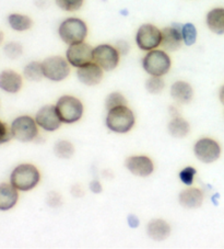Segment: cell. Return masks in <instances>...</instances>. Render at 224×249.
<instances>
[{
	"label": "cell",
	"mask_w": 224,
	"mask_h": 249,
	"mask_svg": "<svg viewBox=\"0 0 224 249\" xmlns=\"http://www.w3.org/2000/svg\"><path fill=\"white\" fill-rule=\"evenodd\" d=\"M89 28L85 21L78 17H69L60 22L58 36L64 44L72 45L84 42L88 37Z\"/></svg>",
	"instance_id": "6da1fadb"
},
{
	"label": "cell",
	"mask_w": 224,
	"mask_h": 249,
	"mask_svg": "<svg viewBox=\"0 0 224 249\" xmlns=\"http://www.w3.org/2000/svg\"><path fill=\"white\" fill-rule=\"evenodd\" d=\"M141 64L146 74L163 77L171 71L172 59L166 51L156 49L145 53Z\"/></svg>",
	"instance_id": "7a4b0ae2"
},
{
	"label": "cell",
	"mask_w": 224,
	"mask_h": 249,
	"mask_svg": "<svg viewBox=\"0 0 224 249\" xmlns=\"http://www.w3.org/2000/svg\"><path fill=\"white\" fill-rule=\"evenodd\" d=\"M41 180V174L34 165L21 164L12 170L10 183L19 191H30L35 188Z\"/></svg>",
	"instance_id": "3957f363"
},
{
	"label": "cell",
	"mask_w": 224,
	"mask_h": 249,
	"mask_svg": "<svg viewBox=\"0 0 224 249\" xmlns=\"http://www.w3.org/2000/svg\"><path fill=\"white\" fill-rule=\"evenodd\" d=\"M135 115L127 106L109 110L106 117V126L115 133H127L135 125Z\"/></svg>",
	"instance_id": "277c9868"
},
{
	"label": "cell",
	"mask_w": 224,
	"mask_h": 249,
	"mask_svg": "<svg viewBox=\"0 0 224 249\" xmlns=\"http://www.w3.org/2000/svg\"><path fill=\"white\" fill-rule=\"evenodd\" d=\"M162 31L157 25L152 23H144L138 28L135 36V42L139 50L144 52L156 50L161 47Z\"/></svg>",
	"instance_id": "5b68a950"
},
{
	"label": "cell",
	"mask_w": 224,
	"mask_h": 249,
	"mask_svg": "<svg viewBox=\"0 0 224 249\" xmlns=\"http://www.w3.org/2000/svg\"><path fill=\"white\" fill-rule=\"evenodd\" d=\"M56 110L63 123L71 124L78 122L83 114V105L78 98L63 96L57 101Z\"/></svg>",
	"instance_id": "8992f818"
},
{
	"label": "cell",
	"mask_w": 224,
	"mask_h": 249,
	"mask_svg": "<svg viewBox=\"0 0 224 249\" xmlns=\"http://www.w3.org/2000/svg\"><path fill=\"white\" fill-rule=\"evenodd\" d=\"M44 78L51 81H63L70 75V64L68 63L66 57L54 55V56L46 57L42 62Z\"/></svg>",
	"instance_id": "52a82bcc"
},
{
	"label": "cell",
	"mask_w": 224,
	"mask_h": 249,
	"mask_svg": "<svg viewBox=\"0 0 224 249\" xmlns=\"http://www.w3.org/2000/svg\"><path fill=\"white\" fill-rule=\"evenodd\" d=\"M122 55L112 44H98L93 47V62L96 63L104 71H112L117 68Z\"/></svg>",
	"instance_id": "ba28073f"
},
{
	"label": "cell",
	"mask_w": 224,
	"mask_h": 249,
	"mask_svg": "<svg viewBox=\"0 0 224 249\" xmlns=\"http://www.w3.org/2000/svg\"><path fill=\"white\" fill-rule=\"evenodd\" d=\"M11 131L14 139L23 143L34 141L38 134L36 121L29 115H21L15 119L11 124Z\"/></svg>",
	"instance_id": "9c48e42d"
},
{
	"label": "cell",
	"mask_w": 224,
	"mask_h": 249,
	"mask_svg": "<svg viewBox=\"0 0 224 249\" xmlns=\"http://www.w3.org/2000/svg\"><path fill=\"white\" fill-rule=\"evenodd\" d=\"M66 58L72 67L79 68L93 62V46L87 42L68 45Z\"/></svg>",
	"instance_id": "30bf717a"
},
{
	"label": "cell",
	"mask_w": 224,
	"mask_h": 249,
	"mask_svg": "<svg viewBox=\"0 0 224 249\" xmlns=\"http://www.w3.org/2000/svg\"><path fill=\"white\" fill-rule=\"evenodd\" d=\"M196 157L202 162L210 164L218 160L221 154V147L218 142L211 139H201L195 144L193 147Z\"/></svg>",
	"instance_id": "8fae6325"
},
{
	"label": "cell",
	"mask_w": 224,
	"mask_h": 249,
	"mask_svg": "<svg viewBox=\"0 0 224 249\" xmlns=\"http://www.w3.org/2000/svg\"><path fill=\"white\" fill-rule=\"evenodd\" d=\"M161 49L166 51V52H176L182 47L184 44L182 37V24L173 23L169 27L161 29Z\"/></svg>",
	"instance_id": "7c38bea8"
},
{
	"label": "cell",
	"mask_w": 224,
	"mask_h": 249,
	"mask_svg": "<svg viewBox=\"0 0 224 249\" xmlns=\"http://www.w3.org/2000/svg\"><path fill=\"white\" fill-rule=\"evenodd\" d=\"M35 121L38 126L47 132L58 130L60 124L63 123L59 119L56 106H44L41 108L36 113Z\"/></svg>",
	"instance_id": "4fadbf2b"
},
{
	"label": "cell",
	"mask_w": 224,
	"mask_h": 249,
	"mask_svg": "<svg viewBox=\"0 0 224 249\" xmlns=\"http://www.w3.org/2000/svg\"><path fill=\"white\" fill-rule=\"evenodd\" d=\"M104 71L96 63L91 62L82 67L77 68V77L85 86H96L102 81Z\"/></svg>",
	"instance_id": "5bb4252c"
},
{
	"label": "cell",
	"mask_w": 224,
	"mask_h": 249,
	"mask_svg": "<svg viewBox=\"0 0 224 249\" xmlns=\"http://www.w3.org/2000/svg\"><path fill=\"white\" fill-rule=\"evenodd\" d=\"M127 169L138 177H148L154 170L152 160L148 156H131L126 160Z\"/></svg>",
	"instance_id": "9a60e30c"
},
{
	"label": "cell",
	"mask_w": 224,
	"mask_h": 249,
	"mask_svg": "<svg viewBox=\"0 0 224 249\" xmlns=\"http://www.w3.org/2000/svg\"><path fill=\"white\" fill-rule=\"evenodd\" d=\"M23 85V78L19 72L12 70H3L0 72V89L8 93L19 92Z\"/></svg>",
	"instance_id": "2e32d148"
},
{
	"label": "cell",
	"mask_w": 224,
	"mask_h": 249,
	"mask_svg": "<svg viewBox=\"0 0 224 249\" xmlns=\"http://www.w3.org/2000/svg\"><path fill=\"white\" fill-rule=\"evenodd\" d=\"M11 183H0V211H9L18 202L19 193Z\"/></svg>",
	"instance_id": "e0dca14e"
},
{
	"label": "cell",
	"mask_w": 224,
	"mask_h": 249,
	"mask_svg": "<svg viewBox=\"0 0 224 249\" xmlns=\"http://www.w3.org/2000/svg\"><path fill=\"white\" fill-rule=\"evenodd\" d=\"M146 233L148 236L157 242H162L166 239L171 234V226L167 222L161 218H154L150 221L148 226H146Z\"/></svg>",
	"instance_id": "ac0fdd59"
},
{
	"label": "cell",
	"mask_w": 224,
	"mask_h": 249,
	"mask_svg": "<svg viewBox=\"0 0 224 249\" xmlns=\"http://www.w3.org/2000/svg\"><path fill=\"white\" fill-rule=\"evenodd\" d=\"M179 203L186 209L200 208L204 202V192L197 188H189L179 193Z\"/></svg>",
	"instance_id": "d6986e66"
},
{
	"label": "cell",
	"mask_w": 224,
	"mask_h": 249,
	"mask_svg": "<svg viewBox=\"0 0 224 249\" xmlns=\"http://www.w3.org/2000/svg\"><path fill=\"white\" fill-rule=\"evenodd\" d=\"M171 96L178 104H189L193 97V89L187 81L177 80L172 85Z\"/></svg>",
	"instance_id": "ffe728a7"
},
{
	"label": "cell",
	"mask_w": 224,
	"mask_h": 249,
	"mask_svg": "<svg viewBox=\"0 0 224 249\" xmlns=\"http://www.w3.org/2000/svg\"><path fill=\"white\" fill-rule=\"evenodd\" d=\"M206 24L212 33L224 34V8L217 7L209 10L206 16Z\"/></svg>",
	"instance_id": "44dd1931"
},
{
	"label": "cell",
	"mask_w": 224,
	"mask_h": 249,
	"mask_svg": "<svg viewBox=\"0 0 224 249\" xmlns=\"http://www.w3.org/2000/svg\"><path fill=\"white\" fill-rule=\"evenodd\" d=\"M7 22L16 32L29 31L33 27V20L31 17H29L28 15L18 14V12H14V14L8 16Z\"/></svg>",
	"instance_id": "7402d4cb"
},
{
	"label": "cell",
	"mask_w": 224,
	"mask_h": 249,
	"mask_svg": "<svg viewBox=\"0 0 224 249\" xmlns=\"http://www.w3.org/2000/svg\"><path fill=\"white\" fill-rule=\"evenodd\" d=\"M169 132L170 134L176 137V139H183L191 131V125L186 120L180 117H174L172 121L169 123Z\"/></svg>",
	"instance_id": "603a6c76"
},
{
	"label": "cell",
	"mask_w": 224,
	"mask_h": 249,
	"mask_svg": "<svg viewBox=\"0 0 224 249\" xmlns=\"http://www.w3.org/2000/svg\"><path fill=\"white\" fill-rule=\"evenodd\" d=\"M23 76L30 81H40L44 77L42 62L32 61L23 68Z\"/></svg>",
	"instance_id": "cb8c5ba5"
},
{
	"label": "cell",
	"mask_w": 224,
	"mask_h": 249,
	"mask_svg": "<svg viewBox=\"0 0 224 249\" xmlns=\"http://www.w3.org/2000/svg\"><path fill=\"white\" fill-rule=\"evenodd\" d=\"M182 37L183 43L186 46L195 45L198 37L196 25L192 22H186L182 24Z\"/></svg>",
	"instance_id": "d4e9b609"
},
{
	"label": "cell",
	"mask_w": 224,
	"mask_h": 249,
	"mask_svg": "<svg viewBox=\"0 0 224 249\" xmlns=\"http://www.w3.org/2000/svg\"><path fill=\"white\" fill-rule=\"evenodd\" d=\"M54 152L57 157L63 158V160H68V158H71L73 154H75V147H73L70 142L59 141L55 145Z\"/></svg>",
	"instance_id": "484cf974"
},
{
	"label": "cell",
	"mask_w": 224,
	"mask_h": 249,
	"mask_svg": "<svg viewBox=\"0 0 224 249\" xmlns=\"http://www.w3.org/2000/svg\"><path fill=\"white\" fill-rule=\"evenodd\" d=\"M3 53L8 58L15 61V59H18L23 55V46L20 42H8L3 46Z\"/></svg>",
	"instance_id": "4316f807"
},
{
	"label": "cell",
	"mask_w": 224,
	"mask_h": 249,
	"mask_svg": "<svg viewBox=\"0 0 224 249\" xmlns=\"http://www.w3.org/2000/svg\"><path fill=\"white\" fill-rule=\"evenodd\" d=\"M145 88L151 94H159L164 90L165 81L161 76H151L145 81Z\"/></svg>",
	"instance_id": "83f0119b"
},
{
	"label": "cell",
	"mask_w": 224,
	"mask_h": 249,
	"mask_svg": "<svg viewBox=\"0 0 224 249\" xmlns=\"http://www.w3.org/2000/svg\"><path fill=\"white\" fill-rule=\"evenodd\" d=\"M56 6L64 12H77L84 5V0H55Z\"/></svg>",
	"instance_id": "f1b7e54d"
},
{
	"label": "cell",
	"mask_w": 224,
	"mask_h": 249,
	"mask_svg": "<svg viewBox=\"0 0 224 249\" xmlns=\"http://www.w3.org/2000/svg\"><path fill=\"white\" fill-rule=\"evenodd\" d=\"M105 106L107 110H112L114 108H117V107L122 106H127V100L122 93L119 92H112L107 96L105 100Z\"/></svg>",
	"instance_id": "f546056e"
},
{
	"label": "cell",
	"mask_w": 224,
	"mask_h": 249,
	"mask_svg": "<svg viewBox=\"0 0 224 249\" xmlns=\"http://www.w3.org/2000/svg\"><path fill=\"white\" fill-rule=\"evenodd\" d=\"M197 174V170L193 167H186L179 173V179L186 186H192L193 182V178Z\"/></svg>",
	"instance_id": "4dcf8cb0"
},
{
	"label": "cell",
	"mask_w": 224,
	"mask_h": 249,
	"mask_svg": "<svg viewBox=\"0 0 224 249\" xmlns=\"http://www.w3.org/2000/svg\"><path fill=\"white\" fill-rule=\"evenodd\" d=\"M14 135H12L11 126L9 127L6 123L0 121V145L10 142Z\"/></svg>",
	"instance_id": "1f68e13d"
},
{
	"label": "cell",
	"mask_w": 224,
	"mask_h": 249,
	"mask_svg": "<svg viewBox=\"0 0 224 249\" xmlns=\"http://www.w3.org/2000/svg\"><path fill=\"white\" fill-rule=\"evenodd\" d=\"M115 47L117 49V51L122 56L127 55L129 53V51H130V45H129V43L125 40H120L116 42Z\"/></svg>",
	"instance_id": "d6a6232c"
},
{
	"label": "cell",
	"mask_w": 224,
	"mask_h": 249,
	"mask_svg": "<svg viewBox=\"0 0 224 249\" xmlns=\"http://www.w3.org/2000/svg\"><path fill=\"white\" fill-rule=\"evenodd\" d=\"M48 204L53 208H57L58 205L62 204V196H60L57 192H50L47 197Z\"/></svg>",
	"instance_id": "836d02e7"
},
{
	"label": "cell",
	"mask_w": 224,
	"mask_h": 249,
	"mask_svg": "<svg viewBox=\"0 0 224 249\" xmlns=\"http://www.w3.org/2000/svg\"><path fill=\"white\" fill-rule=\"evenodd\" d=\"M102 184L97 181V180H93L90 183V190L93 193H101L102 192Z\"/></svg>",
	"instance_id": "e575fe53"
},
{
	"label": "cell",
	"mask_w": 224,
	"mask_h": 249,
	"mask_svg": "<svg viewBox=\"0 0 224 249\" xmlns=\"http://www.w3.org/2000/svg\"><path fill=\"white\" fill-rule=\"evenodd\" d=\"M128 223H129V225H130V227H132V229H136V227L139 225V220H138L135 215H129Z\"/></svg>",
	"instance_id": "d590c367"
},
{
	"label": "cell",
	"mask_w": 224,
	"mask_h": 249,
	"mask_svg": "<svg viewBox=\"0 0 224 249\" xmlns=\"http://www.w3.org/2000/svg\"><path fill=\"white\" fill-rule=\"evenodd\" d=\"M219 96H220V100H221V102L224 105V86H222L221 89H220Z\"/></svg>",
	"instance_id": "8d00e7d4"
},
{
	"label": "cell",
	"mask_w": 224,
	"mask_h": 249,
	"mask_svg": "<svg viewBox=\"0 0 224 249\" xmlns=\"http://www.w3.org/2000/svg\"><path fill=\"white\" fill-rule=\"evenodd\" d=\"M3 40H5V33L2 32V30H0V45L2 44Z\"/></svg>",
	"instance_id": "74e56055"
}]
</instances>
